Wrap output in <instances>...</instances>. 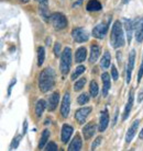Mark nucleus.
Returning <instances> with one entry per match:
<instances>
[{
    "label": "nucleus",
    "mask_w": 143,
    "mask_h": 151,
    "mask_svg": "<svg viewBox=\"0 0 143 151\" xmlns=\"http://www.w3.org/2000/svg\"><path fill=\"white\" fill-rule=\"evenodd\" d=\"M40 4H47V0H36Z\"/></svg>",
    "instance_id": "nucleus-42"
},
{
    "label": "nucleus",
    "mask_w": 143,
    "mask_h": 151,
    "mask_svg": "<svg viewBox=\"0 0 143 151\" xmlns=\"http://www.w3.org/2000/svg\"><path fill=\"white\" fill-rule=\"evenodd\" d=\"M45 150H47V151H57V146L54 144V142H49V144L46 145Z\"/></svg>",
    "instance_id": "nucleus-35"
},
{
    "label": "nucleus",
    "mask_w": 143,
    "mask_h": 151,
    "mask_svg": "<svg viewBox=\"0 0 143 151\" xmlns=\"http://www.w3.org/2000/svg\"><path fill=\"white\" fill-rule=\"evenodd\" d=\"M45 106L46 104L44 100H39L38 102H36V104H35V115H36L38 118H40L42 116V114H43V112L45 110Z\"/></svg>",
    "instance_id": "nucleus-23"
},
{
    "label": "nucleus",
    "mask_w": 143,
    "mask_h": 151,
    "mask_svg": "<svg viewBox=\"0 0 143 151\" xmlns=\"http://www.w3.org/2000/svg\"><path fill=\"white\" fill-rule=\"evenodd\" d=\"M91 112V107H82L79 110L76 111L75 113V118L76 121L78 122L79 124H84L86 118L88 117V115L90 114Z\"/></svg>",
    "instance_id": "nucleus-10"
},
{
    "label": "nucleus",
    "mask_w": 143,
    "mask_h": 151,
    "mask_svg": "<svg viewBox=\"0 0 143 151\" xmlns=\"http://www.w3.org/2000/svg\"><path fill=\"white\" fill-rule=\"evenodd\" d=\"M108 124H109V114H108V111L107 109L102 111L101 114H100V119H99V132H105L106 128L108 127Z\"/></svg>",
    "instance_id": "nucleus-11"
},
{
    "label": "nucleus",
    "mask_w": 143,
    "mask_h": 151,
    "mask_svg": "<svg viewBox=\"0 0 143 151\" xmlns=\"http://www.w3.org/2000/svg\"><path fill=\"white\" fill-rule=\"evenodd\" d=\"M40 12H41V15L43 17V19L47 20V18L50 17L47 4H40Z\"/></svg>",
    "instance_id": "nucleus-28"
},
{
    "label": "nucleus",
    "mask_w": 143,
    "mask_h": 151,
    "mask_svg": "<svg viewBox=\"0 0 143 151\" xmlns=\"http://www.w3.org/2000/svg\"><path fill=\"white\" fill-rule=\"evenodd\" d=\"M71 66H72V49L69 47H66L62 52V55H61V65H60L61 72L63 75H67L68 72H69Z\"/></svg>",
    "instance_id": "nucleus-3"
},
{
    "label": "nucleus",
    "mask_w": 143,
    "mask_h": 151,
    "mask_svg": "<svg viewBox=\"0 0 143 151\" xmlns=\"http://www.w3.org/2000/svg\"><path fill=\"white\" fill-rule=\"evenodd\" d=\"M72 36L74 38V41L76 43H84V42H87L88 41V38H89V35L87 33L86 30H84L82 27H76L73 30L72 32Z\"/></svg>",
    "instance_id": "nucleus-5"
},
{
    "label": "nucleus",
    "mask_w": 143,
    "mask_h": 151,
    "mask_svg": "<svg viewBox=\"0 0 143 151\" xmlns=\"http://www.w3.org/2000/svg\"><path fill=\"white\" fill-rule=\"evenodd\" d=\"M88 101H89V96H88V94H86V93L80 94L78 96V99H77V102H78L79 105H84V104L88 103Z\"/></svg>",
    "instance_id": "nucleus-32"
},
{
    "label": "nucleus",
    "mask_w": 143,
    "mask_h": 151,
    "mask_svg": "<svg viewBox=\"0 0 143 151\" xmlns=\"http://www.w3.org/2000/svg\"><path fill=\"white\" fill-rule=\"evenodd\" d=\"M49 138H50V130H47V129L43 130L41 140H40V144H39V148H40V149H43V148H44V146H45L46 141H47Z\"/></svg>",
    "instance_id": "nucleus-26"
},
{
    "label": "nucleus",
    "mask_w": 143,
    "mask_h": 151,
    "mask_svg": "<svg viewBox=\"0 0 143 151\" xmlns=\"http://www.w3.org/2000/svg\"><path fill=\"white\" fill-rule=\"evenodd\" d=\"M101 80H102V95L107 96L108 92L110 90V76L107 72L102 73Z\"/></svg>",
    "instance_id": "nucleus-16"
},
{
    "label": "nucleus",
    "mask_w": 143,
    "mask_h": 151,
    "mask_svg": "<svg viewBox=\"0 0 143 151\" xmlns=\"http://www.w3.org/2000/svg\"><path fill=\"white\" fill-rule=\"evenodd\" d=\"M117 116H118V110L116 111V116H115V121H113V125L116 124V122H117Z\"/></svg>",
    "instance_id": "nucleus-41"
},
{
    "label": "nucleus",
    "mask_w": 143,
    "mask_h": 151,
    "mask_svg": "<svg viewBox=\"0 0 143 151\" xmlns=\"http://www.w3.org/2000/svg\"><path fill=\"white\" fill-rule=\"evenodd\" d=\"M134 35L138 43L143 42V17L136 20L134 23Z\"/></svg>",
    "instance_id": "nucleus-7"
},
{
    "label": "nucleus",
    "mask_w": 143,
    "mask_h": 151,
    "mask_svg": "<svg viewBox=\"0 0 143 151\" xmlns=\"http://www.w3.org/2000/svg\"><path fill=\"white\" fill-rule=\"evenodd\" d=\"M102 138L101 137H97L96 139H95V141L93 142V145H91V150H95V149H97V147L100 145V142H101Z\"/></svg>",
    "instance_id": "nucleus-34"
},
{
    "label": "nucleus",
    "mask_w": 143,
    "mask_h": 151,
    "mask_svg": "<svg viewBox=\"0 0 143 151\" xmlns=\"http://www.w3.org/2000/svg\"><path fill=\"white\" fill-rule=\"evenodd\" d=\"M142 99H143V90L140 92V94H139V98H138V102H141L142 101Z\"/></svg>",
    "instance_id": "nucleus-40"
},
{
    "label": "nucleus",
    "mask_w": 143,
    "mask_h": 151,
    "mask_svg": "<svg viewBox=\"0 0 143 151\" xmlns=\"http://www.w3.org/2000/svg\"><path fill=\"white\" fill-rule=\"evenodd\" d=\"M86 56H87L86 48H85V47H79V48L76 50V54H75L76 63H83V61H85Z\"/></svg>",
    "instance_id": "nucleus-21"
},
{
    "label": "nucleus",
    "mask_w": 143,
    "mask_h": 151,
    "mask_svg": "<svg viewBox=\"0 0 143 151\" xmlns=\"http://www.w3.org/2000/svg\"><path fill=\"white\" fill-rule=\"evenodd\" d=\"M139 125H140V121L136 119V121L133 122V124L131 125V127L129 128V130L127 132V135H125V142H127V144L131 142L132 139H133V137L136 136V130L139 128Z\"/></svg>",
    "instance_id": "nucleus-12"
},
{
    "label": "nucleus",
    "mask_w": 143,
    "mask_h": 151,
    "mask_svg": "<svg viewBox=\"0 0 143 151\" xmlns=\"http://www.w3.org/2000/svg\"><path fill=\"white\" fill-rule=\"evenodd\" d=\"M21 1H23V2H26V1H28V0H21Z\"/></svg>",
    "instance_id": "nucleus-45"
},
{
    "label": "nucleus",
    "mask_w": 143,
    "mask_h": 151,
    "mask_svg": "<svg viewBox=\"0 0 143 151\" xmlns=\"http://www.w3.org/2000/svg\"><path fill=\"white\" fill-rule=\"evenodd\" d=\"M72 134H73V127H72L71 125H63V127H62V141L64 144H67V141L71 138Z\"/></svg>",
    "instance_id": "nucleus-15"
},
{
    "label": "nucleus",
    "mask_w": 143,
    "mask_h": 151,
    "mask_svg": "<svg viewBox=\"0 0 143 151\" xmlns=\"http://www.w3.org/2000/svg\"><path fill=\"white\" fill-rule=\"evenodd\" d=\"M86 9L88 11H99L101 9V4L98 0H89L86 4Z\"/></svg>",
    "instance_id": "nucleus-22"
},
{
    "label": "nucleus",
    "mask_w": 143,
    "mask_h": 151,
    "mask_svg": "<svg viewBox=\"0 0 143 151\" xmlns=\"http://www.w3.org/2000/svg\"><path fill=\"white\" fill-rule=\"evenodd\" d=\"M85 83H86V78H82L79 79L78 81H76L75 84H74V90L77 92V91H80L85 87Z\"/></svg>",
    "instance_id": "nucleus-29"
},
{
    "label": "nucleus",
    "mask_w": 143,
    "mask_h": 151,
    "mask_svg": "<svg viewBox=\"0 0 143 151\" xmlns=\"http://www.w3.org/2000/svg\"><path fill=\"white\" fill-rule=\"evenodd\" d=\"M50 22L55 30H63L67 27V19L62 13H54L50 17Z\"/></svg>",
    "instance_id": "nucleus-4"
},
{
    "label": "nucleus",
    "mask_w": 143,
    "mask_h": 151,
    "mask_svg": "<svg viewBox=\"0 0 143 151\" xmlns=\"http://www.w3.org/2000/svg\"><path fill=\"white\" fill-rule=\"evenodd\" d=\"M58 101H60V93L58 92H54L49 99V104H47V109L49 111H54L58 105Z\"/></svg>",
    "instance_id": "nucleus-17"
},
{
    "label": "nucleus",
    "mask_w": 143,
    "mask_h": 151,
    "mask_svg": "<svg viewBox=\"0 0 143 151\" xmlns=\"http://www.w3.org/2000/svg\"><path fill=\"white\" fill-rule=\"evenodd\" d=\"M95 132H96V125H95L94 123H88V124L83 128L84 138L86 140L90 139L91 137L94 136Z\"/></svg>",
    "instance_id": "nucleus-13"
},
{
    "label": "nucleus",
    "mask_w": 143,
    "mask_h": 151,
    "mask_svg": "<svg viewBox=\"0 0 143 151\" xmlns=\"http://www.w3.org/2000/svg\"><path fill=\"white\" fill-rule=\"evenodd\" d=\"M85 67L84 66H79V67H77L76 68V70L74 72H73V75H72V80H75L76 78H78L79 76L82 75L83 72H85Z\"/></svg>",
    "instance_id": "nucleus-31"
},
{
    "label": "nucleus",
    "mask_w": 143,
    "mask_h": 151,
    "mask_svg": "<svg viewBox=\"0 0 143 151\" xmlns=\"http://www.w3.org/2000/svg\"><path fill=\"white\" fill-rule=\"evenodd\" d=\"M118 77H119V75H118L117 69H116V67H115V66L112 65V66H111V78H112L115 81H117Z\"/></svg>",
    "instance_id": "nucleus-33"
},
{
    "label": "nucleus",
    "mask_w": 143,
    "mask_h": 151,
    "mask_svg": "<svg viewBox=\"0 0 143 151\" xmlns=\"http://www.w3.org/2000/svg\"><path fill=\"white\" fill-rule=\"evenodd\" d=\"M54 54H55V56H60L61 55V44L60 43H55V45H54Z\"/></svg>",
    "instance_id": "nucleus-36"
},
{
    "label": "nucleus",
    "mask_w": 143,
    "mask_h": 151,
    "mask_svg": "<svg viewBox=\"0 0 143 151\" xmlns=\"http://www.w3.org/2000/svg\"><path fill=\"white\" fill-rule=\"evenodd\" d=\"M44 59H45V49L44 47L40 46L38 48V66L41 67L43 63H44Z\"/></svg>",
    "instance_id": "nucleus-25"
},
{
    "label": "nucleus",
    "mask_w": 143,
    "mask_h": 151,
    "mask_svg": "<svg viewBox=\"0 0 143 151\" xmlns=\"http://www.w3.org/2000/svg\"><path fill=\"white\" fill-rule=\"evenodd\" d=\"M55 71L53 68H45L39 78V88L42 92H47L55 86Z\"/></svg>",
    "instance_id": "nucleus-1"
},
{
    "label": "nucleus",
    "mask_w": 143,
    "mask_h": 151,
    "mask_svg": "<svg viewBox=\"0 0 143 151\" xmlns=\"http://www.w3.org/2000/svg\"><path fill=\"white\" fill-rule=\"evenodd\" d=\"M82 1H83V0H78V2H76V4H74V7H76V6H79V4H82Z\"/></svg>",
    "instance_id": "nucleus-44"
},
{
    "label": "nucleus",
    "mask_w": 143,
    "mask_h": 151,
    "mask_svg": "<svg viewBox=\"0 0 143 151\" xmlns=\"http://www.w3.org/2000/svg\"><path fill=\"white\" fill-rule=\"evenodd\" d=\"M26 132H28V122L24 121L23 122V135H26Z\"/></svg>",
    "instance_id": "nucleus-39"
},
{
    "label": "nucleus",
    "mask_w": 143,
    "mask_h": 151,
    "mask_svg": "<svg viewBox=\"0 0 143 151\" xmlns=\"http://www.w3.org/2000/svg\"><path fill=\"white\" fill-rule=\"evenodd\" d=\"M99 55H100V48H99V46L96 45V44L91 45V47H90V57H89V61H90V64H95V63L98 60Z\"/></svg>",
    "instance_id": "nucleus-19"
},
{
    "label": "nucleus",
    "mask_w": 143,
    "mask_h": 151,
    "mask_svg": "<svg viewBox=\"0 0 143 151\" xmlns=\"http://www.w3.org/2000/svg\"><path fill=\"white\" fill-rule=\"evenodd\" d=\"M110 42H111L112 47H115V48H120L124 45L123 30H122V24L120 21H116L113 23Z\"/></svg>",
    "instance_id": "nucleus-2"
},
{
    "label": "nucleus",
    "mask_w": 143,
    "mask_h": 151,
    "mask_svg": "<svg viewBox=\"0 0 143 151\" xmlns=\"http://www.w3.org/2000/svg\"><path fill=\"white\" fill-rule=\"evenodd\" d=\"M124 29H125V33H127V40H128V43H130L132 40V34H133V29H134V25H133V22L131 20L124 19Z\"/></svg>",
    "instance_id": "nucleus-18"
},
{
    "label": "nucleus",
    "mask_w": 143,
    "mask_h": 151,
    "mask_svg": "<svg viewBox=\"0 0 143 151\" xmlns=\"http://www.w3.org/2000/svg\"><path fill=\"white\" fill-rule=\"evenodd\" d=\"M139 138H140V139H142V140H143V128H142V130H141V132H140Z\"/></svg>",
    "instance_id": "nucleus-43"
},
{
    "label": "nucleus",
    "mask_w": 143,
    "mask_h": 151,
    "mask_svg": "<svg viewBox=\"0 0 143 151\" xmlns=\"http://www.w3.org/2000/svg\"><path fill=\"white\" fill-rule=\"evenodd\" d=\"M21 135H18L17 137H15L13 138V140H12L11 145H10V147H9V150H15V149H17L18 148V146H19L20 141H21Z\"/></svg>",
    "instance_id": "nucleus-30"
},
{
    "label": "nucleus",
    "mask_w": 143,
    "mask_h": 151,
    "mask_svg": "<svg viewBox=\"0 0 143 151\" xmlns=\"http://www.w3.org/2000/svg\"><path fill=\"white\" fill-rule=\"evenodd\" d=\"M89 93L93 98H96L98 95V84L96 81H91L90 82V86H89Z\"/></svg>",
    "instance_id": "nucleus-27"
},
{
    "label": "nucleus",
    "mask_w": 143,
    "mask_h": 151,
    "mask_svg": "<svg viewBox=\"0 0 143 151\" xmlns=\"http://www.w3.org/2000/svg\"><path fill=\"white\" fill-rule=\"evenodd\" d=\"M15 82H17V80H15V79L11 80V82H10V84H9V88H8V96H10V95H11L12 88H13V86L15 84Z\"/></svg>",
    "instance_id": "nucleus-37"
},
{
    "label": "nucleus",
    "mask_w": 143,
    "mask_h": 151,
    "mask_svg": "<svg viewBox=\"0 0 143 151\" xmlns=\"http://www.w3.org/2000/svg\"><path fill=\"white\" fill-rule=\"evenodd\" d=\"M107 32H108V24H106V23H100V24H98V25H96V27H94V30H93V35H94L96 38L101 40V38L105 37V35L107 34Z\"/></svg>",
    "instance_id": "nucleus-9"
},
{
    "label": "nucleus",
    "mask_w": 143,
    "mask_h": 151,
    "mask_svg": "<svg viewBox=\"0 0 143 151\" xmlns=\"http://www.w3.org/2000/svg\"><path fill=\"white\" fill-rule=\"evenodd\" d=\"M134 60H136V50H131L129 55L128 64H127V83L131 81V75L134 68Z\"/></svg>",
    "instance_id": "nucleus-8"
},
{
    "label": "nucleus",
    "mask_w": 143,
    "mask_h": 151,
    "mask_svg": "<svg viewBox=\"0 0 143 151\" xmlns=\"http://www.w3.org/2000/svg\"><path fill=\"white\" fill-rule=\"evenodd\" d=\"M82 139H80V137L78 135H76L74 137V139L72 140V142L69 144V147H68V150L69 151H78L82 149Z\"/></svg>",
    "instance_id": "nucleus-20"
},
{
    "label": "nucleus",
    "mask_w": 143,
    "mask_h": 151,
    "mask_svg": "<svg viewBox=\"0 0 143 151\" xmlns=\"http://www.w3.org/2000/svg\"><path fill=\"white\" fill-rule=\"evenodd\" d=\"M69 111H71V95L68 92H66L63 98V102H62V106H61V114L62 116L66 118L69 115Z\"/></svg>",
    "instance_id": "nucleus-6"
},
{
    "label": "nucleus",
    "mask_w": 143,
    "mask_h": 151,
    "mask_svg": "<svg viewBox=\"0 0 143 151\" xmlns=\"http://www.w3.org/2000/svg\"><path fill=\"white\" fill-rule=\"evenodd\" d=\"M110 64H111V56H110L109 52H106L100 60V66H101V68L107 69L110 67Z\"/></svg>",
    "instance_id": "nucleus-24"
},
{
    "label": "nucleus",
    "mask_w": 143,
    "mask_h": 151,
    "mask_svg": "<svg viewBox=\"0 0 143 151\" xmlns=\"http://www.w3.org/2000/svg\"><path fill=\"white\" fill-rule=\"evenodd\" d=\"M142 76H143V57H142V63H141V67H140V70H139V75H138V83L141 81Z\"/></svg>",
    "instance_id": "nucleus-38"
},
{
    "label": "nucleus",
    "mask_w": 143,
    "mask_h": 151,
    "mask_svg": "<svg viewBox=\"0 0 143 151\" xmlns=\"http://www.w3.org/2000/svg\"><path fill=\"white\" fill-rule=\"evenodd\" d=\"M132 105H133V90H131V91H130V93H129L128 102H127V105H125V107H124L122 121H125V119L129 117V115H130V112H131V110H132Z\"/></svg>",
    "instance_id": "nucleus-14"
}]
</instances>
